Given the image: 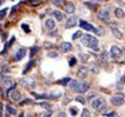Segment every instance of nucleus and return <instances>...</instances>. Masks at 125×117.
I'll return each mask as SVG.
<instances>
[{
  "label": "nucleus",
  "instance_id": "18",
  "mask_svg": "<svg viewBox=\"0 0 125 117\" xmlns=\"http://www.w3.org/2000/svg\"><path fill=\"white\" fill-rule=\"evenodd\" d=\"M87 74V69L86 67H81L78 70V77H81V78H83V77H86Z\"/></svg>",
  "mask_w": 125,
  "mask_h": 117
},
{
  "label": "nucleus",
  "instance_id": "6",
  "mask_svg": "<svg viewBox=\"0 0 125 117\" xmlns=\"http://www.w3.org/2000/svg\"><path fill=\"white\" fill-rule=\"evenodd\" d=\"M109 54H110L113 58H120V57L122 55V50L120 49L118 46H112L110 53H109Z\"/></svg>",
  "mask_w": 125,
  "mask_h": 117
},
{
  "label": "nucleus",
  "instance_id": "1",
  "mask_svg": "<svg viewBox=\"0 0 125 117\" xmlns=\"http://www.w3.org/2000/svg\"><path fill=\"white\" fill-rule=\"evenodd\" d=\"M82 42H83V46L89 47V49H92V50H98V41L94 36L83 35L82 36Z\"/></svg>",
  "mask_w": 125,
  "mask_h": 117
},
{
  "label": "nucleus",
  "instance_id": "33",
  "mask_svg": "<svg viewBox=\"0 0 125 117\" xmlns=\"http://www.w3.org/2000/svg\"><path fill=\"white\" fill-rule=\"evenodd\" d=\"M41 106H42V108H44V109H47V110L50 109V105H49V104H46V102H42Z\"/></svg>",
  "mask_w": 125,
  "mask_h": 117
},
{
  "label": "nucleus",
  "instance_id": "25",
  "mask_svg": "<svg viewBox=\"0 0 125 117\" xmlns=\"http://www.w3.org/2000/svg\"><path fill=\"white\" fill-rule=\"evenodd\" d=\"M108 58H109V54H108L106 51H102V53L100 54V59H101V61H106Z\"/></svg>",
  "mask_w": 125,
  "mask_h": 117
},
{
  "label": "nucleus",
  "instance_id": "5",
  "mask_svg": "<svg viewBox=\"0 0 125 117\" xmlns=\"http://www.w3.org/2000/svg\"><path fill=\"white\" fill-rule=\"evenodd\" d=\"M112 104H113L114 106H118V105H122L124 104V96L122 94H116L112 97Z\"/></svg>",
  "mask_w": 125,
  "mask_h": 117
},
{
  "label": "nucleus",
  "instance_id": "39",
  "mask_svg": "<svg viewBox=\"0 0 125 117\" xmlns=\"http://www.w3.org/2000/svg\"><path fill=\"white\" fill-rule=\"evenodd\" d=\"M51 113H52V112H51V110H50V109H49V110H47V113L44 114L43 117H51Z\"/></svg>",
  "mask_w": 125,
  "mask_h": 117
},
{
  "label": "nucleus",
  "instance_id": "15",
  "mask_svg": "<svg viewBox=\"0 0 125 117\" xmlns=\"http://www.w3.org/2000/svg\"><path fill=\"white\" fill-rule=\"evenodd\" d=\"M61 49H62V51L69 53V51L73 50V46H71V43H69V42H63V43L61 44Z\"/></svg>",
  "mask_w": 125,
  "mask_h": 117
},
{
  "label": "nucleus",
  "instance_id": "37",
  "mask_svg": "<svg viewBox=\"0 0 125 117\" xmlns=\"http://www.w3.org/2000/svg\"><path fill=\"white\" fill-rule=\"evenodd\" d=\"M36 51H38V47H34V49H31V57H32V55H35Z\"/></svg>",
  "mask_w": 125,
  "mask_h": 117
},
{
  "label": "nucleus",
  "instance_id": "20",
  "mask_svg": "<svg viewBox=\"0 0 125 117\" xmlns=\"http://www.w3.org/2000/svg\"><path fill=\"white\" fill-rule=\"evenodd\" d=\"M114 15H116L117 18H122L124 16V10L122 8H116L114 10Z\"/></svg>",
  "mask_w": 125,
  "mask_h": 117
},
{
  "label": "nucleus",
  "instance_id": "17",
  "mask_svg": "<svg viewBox=\"0 0 125 117\" xmlns=\"http://www.w3.org/2000/svg\"><path fill=\"white\" fill-rule=\"evenodd\" d=\"M6 109H7V112H8V114H12V116H15V114H18L16 109H15L14 106H11V105H7V106H6Z\"/></svg>",
  "mask_w": 125,
  "mask_h": 117
},
{
  "label": "nucleus",
  "instance_id": "28",
  "mask_svg": "<svg viewBox=\"0 0 125 117\" xmlns=\"http://www.w3.org/2000/svg\"><path fill=\"white\" fill-rule=\"evenodd\" d=\"M69 81H70V78H63V79H61V81H59V84L61 85H67Z\"/></svg>",
  "mask_w": 125,
  "mask_h": 117
},
{
  "label": "nucleus",
  "instance_id": "34",
  "mask_svg": "<svg viewBox=\"0 0 125 117\" xmlns=\"http://www.w3.org/2000/svg\"><path fill=\"white\" fill-rule=\"evenodd\" d=\"M69 63H70V66H74V65L77 63V58H71L70 62H69Z\"/></svg>",
  "mask_w": 125,
  "mask_h": 117
},
{
  "label": "nucleus",
  "instance_id": "36",
  "mask_svg": "<svg viewBox=\"0 0 125 117\" xmlns=\"http://www.w3.org/2000/svg\"><path fill=\"white\" fill-rule=\"evenodd\" d=\"M77 100H78L81 104H86V100H85V98H82V97H77Z\"/></svg>",
  "mask_w": 125,
  "mask_h": 117
},
{
  "label": "nucleus",
  "instance_id": "3",
  "mask_svg": "<svg viewBox=\"0 0 125 117\" xmlns=\"http://www.w3.org/2000/svg\"><path fill=\"white\" fill-rule=\"evenodd\" d=\"M97 18L100 20H102V22H109V20H110V15H109L108 10H101L97 14Z\"/></svg>",
  "mask_w": 125,
  "mask_h": 117
},
{
  "label": "nucleus",
  "instance_id": "11",
  "mask_svg": "<svg viewBox=\"0 0 125 117\" xmlns=\"http://www.w3.org/2000/svg\"><path fill=\"white\" fill-rule=\"evenodd\" d=\"M110 27L113 28V35L116 36V38H118V39H122V32L118 30V28H116V24H113V23H110Z\"/></svg>",
  "mask_w": 125,
  "mask_h": 117
},
{
  "label": "nucleus",
  "instance_id": "42",
  "mask_svg": "<svg viewBox=\"0 0 125 117\" xmlns=\"http://www.w3.org/2000/svg\"><path fill=\"white\" fill-rule=\"evenodd\" d=\"M1 4H3V0H0V6H1Z\"/></svg>",
  "mask_w": 125,
  "mask_h": 117
},
{
  "label": "nucleus",
  "instance_id": "4",
  "mask_svg": "<svg viewBox=\"0 0 125 117\" xmlns=\"http://www.w3.org/2000/svg\"><path fill=\"white\" fill-rule=\"evenodd\" d=\"M22 84L24 85V86L30 87V89H34L35 85H36V82H35V79H34L32 77H26V78L22 79Z\"/></svg>",
  "mask_w": 125,
  "mask_h": 117
},
{
  "label": "nucleus",
  "instance_id": "16",
  "mask_svg": "<svg viewBox=\"0 0 125 117\" xmlns=\"http://www.w3.org/2000/svg\"><path fill=\"white\" fill-rule=\"evenodd\" d=\"M79 26H81V27L83 28V30H86V31H93V28H94L92 24H89V23H86L85 20H81V22H79Z\"/></svg>",
  "mask_w": 125,
  "mask_h": 117
},
{
  "label": "nucleus",
  "instance_id": "19",
  "mask_svg": "<svg viewBox=\"0 0 125 117\" xmlns=\"http://www.w3.org/2000/svg\"><path fill=\"white\" fill-rule=\"evenodd\" d=\"M69 112H70V114H71L73 117H75L77 114H78V112H79V110H78V108H77V106H70Z\"/></svg>",
  "mask_w": 125,
  "mask_h": 117
},
{
  "label": "nucleus",
  "instance_id": "26",
  "mask_svg": "<svg viewBox=\"0 0 125 117\" xmlns=\"http://www.w3.org/2000/svg\"><path fill=\"white\" fill-rule=\"evenodd\" d=\"M7 12H8V8H3L1 11H0V20L4 19V16L7 15Z\"/></svg>",
  "mask_w": 125,
  "mask_h": 117
},
{
  "label": "nucleus",
  "instance_id": "14",
  "mask_svg": "<svg viewBox=\"0 0 125 117\" xmlns=\"http://www.w3.org/2000/svg\"><path fill=\"white\" fill-rule=\"evenodd\" d=\"M44 27H46L47 30H54V28H55L54 19H47L46 22H44Z\"/></svg>",
  "mask_w": 125,
  "mask_h": 117
},
{
  "label": "nucleus",
  "instance_id": "31",
  "mask_svg": "<svg viewBox=\"0 0 125 117\" xmlns=\"http://www.w3.org/2000/svg\"><path fill=\"white\" fill-rule=\"evenodd\" d=\"M49 57H50V58H52V57L57 58V57H58V53H57V51H51V53H49Z\"/></svg>",
  "mask_w": 125,
  "mask_h": 117
},
{
  "label": "nucleus",
  "instance_id": "32",
  "mask_svg": "<svg viewBox=\"0 0 125 117\" xmlns=\"http://www.w3.org/2000/svg\"><path fill=\"white\" fill-rule=\"evenodd\" d=\"M52 3L57 7H59V6H62V0H52Z\"/></svg>",
  "mask_w": 125,
  "mask_h": 117
},
{
  "label": "nucleus",
  "instance_id": "35",
  "mask_svg": "<svg viewBox=\"0 0 125 117\" xmlns=\"http://www.w3.org/2000/svg\"><path fill=\"white\" fill-rule=\"evenodd\" d=\"M92 71H93L94 74H97L98 71H100V69H98V67H95V66H93V67H92Z\"/></svg>",
  "mask_w": 125,
  "mask_h": 117
},
{
  "label": "nucleus",
  "instance_id": "12",
  "mask_svg": "<svg viewBox=\"0 0 125 117\" xmlns=\"http://www.w3.org/2000/svg\"><path fill=\"white\" fill-rule=\"evenodd\" d=\"M75 11V6L73 3H66L65 4V12L66 14H73Z\"/></svg>",
  "mask_w": 125,
  "mask_h": 117
},
{
  "label": "nucleus",
  "instance_id": "2",
  "mask_svg": "<svg viewBox=\"0 0 125 117\" xmlns=\"http://www.w3.org/2000/svg\"><path fill=\"white\" fill-rule=\"evenodd\" d=\"M106 106V101L104 97H97L95 100H93L92 102V108L94 110H104V108Z\"/></svg>",
  "mask_w": 125,
  "mask_h": 117
},
{
  "label": "nucleus",
  "instance_id": "9",
  "mask_svg": "<svg viewBox=\"0 0 125 117\" xmlns=\"http://www.w3.org/2000/svg\"><path fill=\"white\" fill-rule=\"evenodd\" d=\"M10 97H11V100H14V101H20V97H22V94H20L18 90H15V89H10Z\"/></svg>",
  "mask_w": 125,
  "mask_h": 117
},
{
  "label": "nucleus",
  "instance_id": "29",
  "mask_svg": "<svg viewBox=\"0 0 125 117\" xmlns=\"http://www.w3.org/2000/svg\"><path fill=\"white\" fill-rule=\"evenodd\" d=\"M79 36H82V32H81V31H77L75 34H73V39H78Z\"/></svg>",
  "mask_w": 125,
  "mask_h": 117
},
{
  "label": "nucleus",
  "instance_id": "22",
  "mask_svg": "<svg viewBox=\"0 0 125 117\" xmlns=\"http://www.w3.org/2000/svg\"><path fill=\"white\" fill-rule=\"evenodd\" d=\"M77 85H78V82L75 81V79H70L69 81V86H70V89H73V90H75V87H77Z\"/></svg>",
  "mask_w": 125,
  "mask_h": 117
},
{
  "label": "nucleus",
  "instance_id": "24",
  "mask_svg": "<svg viewBox=\"0 0 125 117\" xmlns=\"http://www.w3.org/2000/svg\"><path fill=\"white\" fill-rule=\"evenodd\" d=\"M61 96H62L61 92H52V93H50L49 98H58V97H61Z\"/></svg>",
  "mask_w": 125,
  "mask_h": 117
},
{
  "label": "nucleus",
  "instance_id": "40",
  "mask_svg": "<svg viewBox=\"0 0 125 117\" xmlns=\"http://www.w3.org/2000/svg\"><path fill=\"white\" fill-rule=\"evenodd\" d=\"M22 28H23L24 31H27V32L30 31V28H28V26H26V24H23V26H22Z\"/></svg>",
  "mask_w": 125,
  "mask_h": 117
},
{
  "label": "nucleus",
  "instance_id": "8",
  "mask_svg": "<svg viewBox=\"0 0 125 117\" xmlns=\"http://www.w3.org/2000/svg\"><path fill=\"white\" fill-rule=\"evenodd\" d=\"M0 84L3 85V86H11V84H12L11 75H1V78H0Z\"/></svg>",
  "mask_w": 125,
  "mask_h": 117
},
{
  "label": "nucleus",
  "instance_id": "21",
  "mask_svg": "<svg viewBox=\"0 0 125 117\" xmlns=\"http://www.w3.org/2000/svg\"><path fill=\"white\" fill-rule=\"evenodd\" d=\"M52 15H54V18L57 20H62L63 19V15H62V12H61V11H54V12H52Z\"/></svg>",
  "mask_w": 125,
  "mask_h": 117
},
{
  "label": "nucleus",
  "instance_id": "30",
  "mask_svg": "<svg viewBox=\"0 0 125 117\" xmlns=\"http://www.w3.org/2000/svg\"><path fill=\"white\" fill-rule=\"evenodd\" d=\"M117 87H120V89L124 87V78H122V77H121V79H120V84H117Z\"/></svg>",
  "mask_w": 125,
  "mask_h": 117
},
{
  "label": "nucleus",
  "instance_id": "23",
  "mask_svg": "<svg viewBox=\"0 0 125 117\" xmlns=\"http://www.w3.org/2000/svg\"><path fill=\"white\" fill-rule=\"evenodd\" d=\"M32 66H34V61L28 62V63H27V66L24 67V70H23V74H27V73H28V70H30V69L32 67Z\"/></svg>",
  "mask_w": 125,
  "mask_h": 117
},
{
  "label": "nucleus",
  "instance_id": "13",
  "mask_svg": "<svg viewBox=\"0 0 125 117\" xmlns=\"http://www.w3.org/2000/svg\"><path fill=\"white\" fill-rule=\"evenodd\" d=\"M26 53H27V50H26V49H20V50H18V53L15 54V61H20L22 58H24Z\"/></svg>",
  "mask_w": 125,
  "mask_h": 117
},
{
  "label": "nucleus",
  "instance_id": "41",
  "mask_svg": "<svg viewBox=\"0 0 125 117\" xmlns=\"http://www.w3.org/2000/svg\"><path fill=\"white\" fill-rule=\"evenodd\" d=\"M1 113H3V105L0 104V116H1Z\"/></svg>",
  "mask_w": 125,
  "mask_h": 117
},
{
  "label": "nucleus",
  "instance_id": "38",
  "mask_svg": "<svg viewBox=\"0 0 125 117\" xmlns=\"http://www.w3.org/2000/svg\"><path fill=\"white\" fill-rule=\"evenodd\" d=\"M106 116L108 117H114L116 116V112H109V113H106Z\"/></svg>",
  "mask_w": 125,
  "mask_h": 117
},
{
  "label": "nucleus",
  "instance_id": "10",
  "mask_svg": "<svg viewBox=\"0 0 125 117\" xmlns=\"http://www.w3.org/2000/svg\"><path fill=\"white\" fill-rule=\"evenodd\" d=\"M75 23H77V18L75 16H70L65 23V28H71L73 26H75Z\"/></svg>",
  "mask_w": 125,
  "mask_h": 117
},
{
  "label": "nucleus",
  "instance_id": "7",
  "mask_svg": "<svg viewBox=\"0 0 125 117\" xmlns=\"http://www.w3.org/2000/svg\"><path fill=\"white\" fill-rule=\"evenodd\" d=\"M75 90H77V93H85V92H87V90H89V84H87V82H81V84L77 85Z\"/></svg>",
  "mask_w": 125,
  "mask_h": 117
},
{
  "label": "nucleus",
  "instance_id": "43",
  "mask_svg": "<svg viewBox=\"0 0 125 117\" xmlns=\"http://www.w3.org/2000/svg\"><path fill=\"white\" fill-rule=\"evenodd\" d=\"M0 92H1V87H0Z\"/></svg>",
  "mask_w": 125,
  "mask_h": 117
},
{
  "label": "nucleus",
  "instance_id": "27",
  "mask_svg": "<svg viewBox=\"0 0 125 117\" xmlns=\"http://www.w3.org/2000/svg\"><path fill=\"white\" fill-rule=\"evenodd\" d=\"M81 117H90V113H89V110H87L86 108L82 110V114H81Z\"/></svg>",
  "mask_w": 125,
  "mask_h": 117
}]
</instances>
